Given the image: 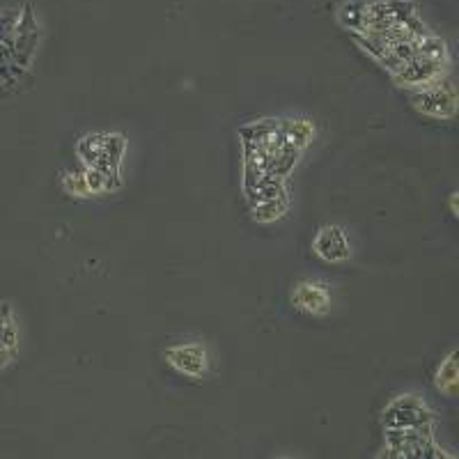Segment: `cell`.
<instances>
[{
    "mask_svg": "<svg viewBox=\"0 0 459 459\" xmlns=\"http://www.w3.org/2000/svg\"><path fill=\"white\" fill-rule=\"evenodd\" d=\"M168 366L186 379H204L209 372V351L203 342H178L163 351Z\"/></svg>",
    "mask_w": 459,
    "mask_h": 459,
    "instance_id": "6da1fadb",
    "label": "cell"
},
{
    "mask_svg": "<svg viewBox=\"0 0 459 459\" xmlns=\"http://www.w3.org/2000/svg\"><path fill=\"white\" fill-rule=\"evenodd\" d=\"M331 290L326 282L313 281V278H306V281H299L292 290V306L294 310L303 315H310V317H324V315L331 313Z\"/></svg>",
    "mask_w": 459,
    "mask_h": 459,
    "instance_id": "7a4b0ae2",
    "label": "cell"
},
{
    "mask_svg": "<svg viewBox=\"0 0 459 459\" xmlns=\"http://www.w3.org/2000/svg\"><path fill=\"white\" fill-rule=\"evenodd\" d=\"M313 253L329 264H342L351 257V241L342 225H322L313 239Z\"/></svg>",
    "mask_w": 459,
    "mask_h": 459,
    "instance_id": "3957f363",
    "label": "cell"
},
{
    "mask_svg": "<svg viewBox=\"0 0 459 459\" xmlns=\"http://www.w3.org/2000/svg\"><path fill=\"white\" fill-rule=\"evenodd\" d=\"M19 350H22V329L14 306L10 301H0V370L14 363Z\"/></svg>",
    "mask_w": 459,
    "mask_h": 459,
    "instance_id": "277c9868",
    "label": "cell"
},
{
    "mask_svg": "<svg viewBox=\"0 0 459 459\" xmlns=\"http://www.w3.org/2000/svg\"><path fill=\"white\" fill-rule=\"evenodd\" d=\"M434 386L446 397L457 395V354H455V350L441 360V366L434 375Z\"/></svg>",
    "mask_w": 459,
    "mask_h": 459,
    "instance_id": "5b68a950",
    "label": "cell"
}]
</instances>
